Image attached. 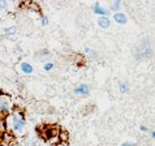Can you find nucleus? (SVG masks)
I'll return each mask as SVG.
<instances>
[{"instance_id":"1","label":"nucleus","mask_w":155,"mask_h":146,"mask_svg":"<svg viewBox=\"0 0 155 146\" xmlns=\"http://www.w3.org/2000/svg\"><path fill=\"white\" fill-rule=\"evenodd\" d=\"M7 128L15 136H24L26 132V119L22 111L15 108L12 112L5 118Z\"/></svg>"},{"instance_id":"2","label":"nucleus","mask_w":155,"mask_h":146,"mask_svg":"<svg viewBox=\"0 0 155 146\" xmlns=\"http://www.w3.org/2000/svg\"><path fill=\"white\" fill-rule=\"evenodd\" d=\"M13 110H15V106H13V102H12L11 95L3 94L0 91V116L7 118Z\"/></svg>"},{"instance_id":"3","label":"nucleus","mask_w":155,"mask_h":146,"mask_svg":"<svg viewBox=\"0 0 155 146\" xmlns=\"http://www.w3.org/2000/svg\"><path fill=\"white\" fill-rule=\"evenodd\" d=\"M58 136H59V129L55 127H47L46 131L43 132V137H45L46 140H50V141L52 138H58Z\"/></svg>"},{"instance_id":"4","label":"nucleus","mask_w":155,"mask_h":146,"mask_svg":"<svg viewBox=\"0 0 155 146\" xmlns=\"http://www.w3.org/2000/svg\"><path fill=\"white\" fill-rule=\"evenodd\" d=\"M73 91H74V94H77V95H80V97H87L90 94V88H89V85H86V84H80L74 88Z\"/></svg>"},{"instance_id":"5","label":"nucleus","mask_w":155,"mask_h":146,"mask_svg":"<svg viewBox=\"0 0 155 146\" xmlns=\"http://www.w3.org/2000/svg\"><path fill=\"white\" fill-rule=\"evenodd\" d=\"M93 12L97 16H99V17H107V15H108V11H107V8L103 7L101 3H94L93 4Z\"/></svg>"},{"instance_id":"6","label":"nucleus","mask_w":155,"mask_h":146,"mask_svg":"<svg viewBox=\"0 0 155 146\" xmlns=\"http://www.w3.org/2000/svg\"><path fill=\"white\" fill-rule=\"evenodd\" d=\"M114 21L119 25H125L128 22V17L125 13H123V12H116L114 15Z\"/></svg>"},{"instance_id":"7","label":"nucleus","mask_w":155,"mask_h":146,"mask_svg":"<svg viewBox=\"0 0 155 146\" xmlns=\"http://www.w3.org/2000/svg\"><path fill=\"white\" fill-rule=\"evenodd\" d=\"M20 71L24 73V75H31L34 72V67L28 61H21L20 63Z\"/></svg>"},{"instance_id":"8","label":"nucleus","mask_w":155,"mask_h":146,"mask_svg":"<svg viewBox=\"0 0 155 146\" xmlns=\"http://www.w3.org/2000/svg\"><path fill=\"white\" fill-rule=\"evenodd\" d=\"M98 25L102 29H108L111 26V20L108 17H99L98 18Z\"/></svg>"},{"instance_id":"9","label":"nucleus","mask_w":155,"mask_h":146,"mask_svg":"<svg viewBox=\"0 0 155 146\" xmlns=\"http://www.w3.org/2000/svg\"><path fill=\"white\" fill-rule=\"evenodd\" d=\"M58 138H59L60 142H68V140H69V134H68L67 131H60Z\"/></svg>"},{"instance_id":"10","label":"nucleus","mask_w":155,"mask_h":146,"mask_svg":"<svg viewBox=\"0 0 155 146\" xmlns=\"http://www.w3.org/2000/svg\"><path fill=\"white\" fill-rule=\"evenodd\" d=\"M17 33V28L16 26H9V28H5L4 29V34L7 37H12V35H16Z\"/></svg>"},{"instance_id":"11","label":"nucleus","mask_w":155,"mask_h":146,"mask_svg":"<svg viewBox=\"0 0 155 146\" xmlns=\"http://www.w3.org/2000/svg\"><path fill=\"white\" fill-rule=\"evenodd\" d=\"M85 52L87 54L90 58H93V59H97V58H98L97 51H95V50H93V48H90V47H85Z\"/></svg>"},{"instance_id":"12","label":"nucleus","mask_w":155,"mask_h":146,"mask_svg":"<svg viewBox=\"0 0 155 146\" xmlns=\"http://www.w3.org/2000/svg\"><path fill=\"white\" fill-rule=\"evenodd\" d=\"M54 67H55V64L52 61H45V63H43V71H45V72L52 71Z\"/></svg>"},{"instance_id":"13","label":"nucleus","mask_w":155,"mask_h":146,"mask_svg":"<svg viewBox=\"0 0 155 146\" xmlns=\"http://www.w3.org/2000/svg\"><path fill=\"white\" fill-rule=\"evenodd\" d=\"M119 90H120V93L127 94V93L129 91V86H128V84H127V82H120V84H119Z\"/></svg>"},{"instance_id":"14","label":"nucleus","mask_w":155,"mask_h":146,"mask_svg":"<svg viewBox=\"0 0 155 146\" xmlns=\"http://www.w3.org/2000/svg\"><path fill=\"white\" fill-rule=\"evenodd\" d=\"M120 7H121V2H120V0H115V2L111 4V9L112 11H119Z\"/></svg>"},{"instance_id":"15","label":"nucleus","mask_w":155,"mask_h":146,"mask_svg":"<svg viewBox=\"0 0 155 146\" xmlns=\"http://www.w3.org/2000/svg\"><path fill=\"white\" fill-rule=\"evenodd\" d=\"M39 22H41L42 26H47V25L50 24L48 17H46V16H41V17H39Z\"/></svg>"},{"instance_id":"16","label":"nucleus","mask_w":155,"mask_h":146,"mask_svg":"<svg viewBox=\"0 0 155 146\" xmlns=\"http://www.w3.org/2000/svg\"><path fill=\"white\" fill-rule=\"evenodd\" d=\"M7 5H8L7 2H4V0H0V9H5Z\"/></svg>"},{"instance_id":"17","label":"nucleus","mask_w":155,"mask_h":146,"mask_svg":"<svg viewBox=\"0 0 155 146\" xmlns=\"http://www.w3.org/2000/svg\"><path fill=\"white\" fill-rule=\"evenodd\" d=\"M140 131L145 133V132H149V128L146 127V125H140Z\"/></svg>"},{"instance_id":"18","label":"nucleus","mask_w":155,"mask_h":146,"mask_svg":"<svg viewBox=\"0 0 155 146\" xmlns=\"http://www.w3.org/2000/svg\"><path fill=\"white\" fill-rule=\"evenodd\" d=\"M120 146H136V144L134 142H124V144H121Z\"/></svg>"},{"instance_id":"19","label":"nucleus","mask_w":155,"mask_h":146,"mask_svg":"<svg viewBox=\"0 0 155 146\" xmlns=\"http://www.w3.org/2000/svg\"><path fill=\"white\" fill-rule=\"evenodd\" d=\"M150 137H151V138H155V131H150Z\"/></svg>"}]
</instances>
